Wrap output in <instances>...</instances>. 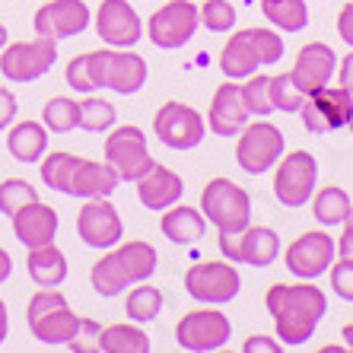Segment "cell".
I'll list each match as a JSON object with an SVG mask.
<instances>
[{
	"mask_svg": "<svg viewBox=\"0 0 353 353\" xmlns=\"http://www.w3.org/2000/svg\"><path fill=\"white\" fill-rule=\"evenodd\" d=\"M264 305L274 319L283 347H303L312 341L319 321L328 312V296L315 287V280H299V283H274L264 296Z\"/></svg>",
	"mask_w": 353,
	"mask_h": 353,
	"instance_id": "obj_1",
	"label": "cell"
},
{
	"mask_svg": "<svg viewBox=\"0 0 353 353\" xmlns=\"http://www.w3.org/2000/svg\"><path fill=\"white\" fill-rule=\"evenodd\" d=\"M26 325L39 344L67 347L77 337L80 315L67 305V296L58 287H39L26 303Z\"/></svg>",
	"mask_w": 353,
	"mask_h": 353,
	"instance_id": "obj_2",
	"label": "cell"
},
{
	"mask_svg": "<svg viewBox=\"0 0 353 353\" xmlns=\"http://www.w3.org/2000/svg\"><path fill=\"white\" fill-rule=\"evenodd\" d=\"M283 51H287L283 39L271 29H242V32H232L230 41L223 45L220 70L226 74V80H245L258 74V67L277 64Z\"/></svg>",
	"mask_w": 353,
	"mask_h": 353,
	"instance_id": "obj_3",
	"label": "cell"
},
{
	"mask_svg": "<svg viewBox=\"0 0 353 353\" xmlns=\"http://www.w3.org/2000/svg\"><path fill=\"white\" fill-rule=\"evenodd\" d=\"M201 210L216 232H242L252 223V194L230 179H210L201 191Z\"/></svg>",
	"mask_w": 353,
	"mask_h": 353,
	"instance_id": "obj_4",
	"label": "cell"
},
{
	"mask_svg": "<svg viewBox=\"0 0 353 353\" xmlns=\"http://www.w3.org/2000/svg\"><path fill=\"white\" fill-rule=\"evenodd\" d=\"M283 150H287L283 131L274 128L268 118H258V121H248L245 128L239 131L236 163H239V169L248 175H264L280 163Z\"/></svg>",
	"mask_w": 353,
	"mask_h": 353,
	"instance_id": "obj_5",
	"label": "cell"
},
{
	"mask_svg": "<svg viewBox=\"0 0 353 353\" xmlns=\"http://www.w3.org/2000/svg\"><path fill=\"white\" fill-rule=\"evenodd\" d=\"M153 134L163 143L165 150H179V153H188V150L201 147L207 137V121L204 115L191 108L188 102H163L153 115Z\"/></svg>",
	"mask_w": 353,
	"mask_h": 353,
	"instance_id": "obj_6",
	"label": "cell"
},
{
	"mask_svg": "<svg viewBox=\"0 0 353 353\" xmlns=\"http://www.w3.org/2000/svg\"><path fill=\"white\" fill-rule=\"evenodd\" d=\"M185 293L201 305H226L232 303L242 290V277H239L232 261H194L185 271Z\"/></svg>",
	"mask_w": 353,
	"mask_h": 353,
	"instance_id": "obj_7",
	"label": "cell"
},
{
	"mask_svg": "<svg viewBox=\"0 0 353 353\" xmlns=\"http://www.w3.org/2000/svg\"><path fill=\"white\" fill-rule=\"evenodd\" d=\"M201 26V10L191 0H169L165 7L153 10L147 19V39L159 51H179L194 39Z\"/></svg>",
	"mask_w": 353,
	"mask_h": 353,
	"instance_id": "obj_8",
	"label": "cell"
},
{
	"mask_svg": "<svg viewBox=\"0 0 353 353\" xmlns=\"http://www.w3.org/2000/svg\"><path fill=\"white\" fill-rule=\"evenodd\" d=\"M58 61V41L35 35L32 41H10L0 51V74L10 83H35Z\"/></svg>",
	"mask_w": 353,
	"mask_h": 353,
	"instance_id": "obj_9",
	"label": "cell"
},
{
	"mask_svg": "<svg viewBox=\"0 0 353 353\" xmlns=\"http://www.w3.org/2000/svg\"><path fill=\"white\" fill-rule=\"evenodd\" d=\"M230 337H232V321L226 312H216V305L185 312L179 319V325H175V341H179L181 350L188 353H214L230 344Z\"/></svg>",
	"mask_w": 353,
	"mask_h": 353,
	"instance_id": "obj_10",
	"label": "cell"
},
{
	"mask_svg": "<svg viewBox=\"0 0 353 353\" xmlns=\"http://www.w3.org/2000/svg\"><path fill=\"white\" fill-rule=\"evenodd\" d=\"M216 248L232 264L271 268L280 258V236L271 226H252L248 223L242 232H216Z\"/></svg>",
	"mask_w": 353,
	"mask_h": 353,
	"instance_id": "obj_11",
	"label": "cell"
},
{
	"mask_svg": "<svg viewBox=\"0 0 353 353\" xmlns=\"http://www.w3.org/2000/svg\"><path fill=\"white\" fill-rule=\"evenodd\" d=\"M315 185H319V163L312 153L293 150L290 157H280L277 172H274V197L280 204L290 210L305 207L315 194Z\"/></svg>",
	"mask_w": 353,
	"mask_h": 353,
	"instance_id": "obj_12",
	"label": "cell"
},
{
	"mask_svg": "<svg viewBox=\"0 0 353 353\" xmlns=\"http://www.w3.org/2000/svg\"><path fill=\"white\" fill-rule=\"evenodd\" d=\"M105 159L115 165V172L121 181H137L153 169V157L147 147V134L140 131L137 124H121L105 134Z\"/></svg>",
	"mask_w": 353,
	"mask_h": 353,
	"instance_id": "obj_13",
	"label": "cell"
},
{
	"mask_svg": "<svg viewBox=\"0 0 353 353\" xmlns=\"http://www.w3.org/2000/svg\"><path fill=\"white\" fill-rule=\"evenodd\" d=\"M353 112V92L344 86H325V90L305 96V105L299 108V121L309 134H331V131H344L350 124Z\"/></svg>",
	"mask_w": 353,
	"mask_h": 353,
	"instance_id": "obj_14",
	"label": "cell"
},
{
	"mask_svg": "<svg viewBox=\"0 0 353 353\" xmlns=\"http://www.w3.org/2000/svg\"><path fill=\"white\" fill-rule=\"evenodd\" d=\"M337 255L334 239L325 230H309L303 236H296L283 252V264L296 280H319L321 274L331 271Z\"/></svg>",
	"mask_w": 353,
	"mask_h": 353,
	"instance_id": "obj_15",
	"label": "cell"
},
{
	"mask_svg": "<svg viewBox=\"0 0 353 353\" xmlns=\"http://www.w3.org/2000/svg\"><path fill=\"white\" fill-rule=\"evenodd\" d=\"M77 236H80L83 245L96 248V252L115 248L124 239V223L121 214L115 210V204L108 197H90L77 210Z\"/></svg>",
	"mask_w": 353,
	"mask_h": 353,
	"instance_id": "obj_16",
	"label": "cell"
},
{
	"mask_svg": "<svg viewBox=\"0 0 353 353\" xmlns=\"http://www.w3.org/2000/svg\"><path fill=\"white\" fill-rule=\"evenodd\" d=\"M92 23V13L83 0H48L45 7L35 10L32 17V29L35 35L51 41H64L83 35Z\"/></svg>",
	"mask_w": 353,
	"mask_h": 353,
	"instance_id": "obj_17",
	"label": "cell"
},
{
	"mask_svg": "<svg viewBox=\"0 0 353 353\" xmlns=\"http://www.w3.org/2000/svg\"><path fill=\"white\" fill-rule=\"evenodd\" d=\"M92 26L108 48H134L143 39V23L128 0H102L96 7Z\"/></svg>",
	"mask_w": 353,
	"mask_h": 353,
	"instance_id": "obj_18",
	"label": "cell"
},
{
	"mask_svg": "<svg viewBox=\"0 0 353 353\" xmlns=\"http://www.w3.org/2000/svg\"><path fill=\"white\" fill-rule=\"evenodd\" d=\"M334 74H337V54L325 41L303 45L299 54H296V64L290 67V80L296 83V90L303 96H312V92L325 90Z\"/></svg>",
	"mask_w": 353,
	"mask_h": 353,
	"instance_id": "obj_19",
	"label": "cell"
},
{
	"mask_svg": "<svg viewBox=\"0 0 353 353\" xmlns=\"http://www.w3.org/2000/svg\"><path fill=\"white\" fill-rule=\"evenodd\" d=\"M252 121L245 102H242V90H239V80L220 83L210 99V108H207V131L216 134V137H239V131Z\"/></svg>",
	"mask_w": 353,
	"mask_h": 353,
	"instance_id": "obj_20",
	"label": "cell"
},
{
	"mask_svg": "<svg viewBox=\"0 0 353 353\" xmlns=\"http://www.w3.org/2000/svg\"><path fill=\"white\" fill-rule=\"evenodd\" d=\"M13 223V236L23 248H41V245H51L54 236H58V210L41 201H29L26 207H19L17 214L10 216Z\"/></svg>",
	"mask_w": 353,
	"mask_h": 353,
	"instance_id": "obj_21",
	"label": "cell"
},
{
	"mask_svg": "<svg viewBox=\"0 0 353 353\" xmlns=\"http://www.w3.org/2000/svg\"><path fill=\"white\" fill-rule=\"evenodd\" d=\"M121 185V175L115 172V165L108 159H77L74 179H70V194L67 197H112Z\"/></svg>",
	"mask_w": 353,
	"mask_h": 353,
	"instance_id": "obj_22",
	"label": "cell"
},
{
	"mask_svg": "<svg viewBox=\"0 0 353 353\" xmlns=\"http://www.w3.org/2000/svg\"><path fill=\"white\" fill-rule=\"evenodd\" d=\"M134 185H137V201L147 207V210H165V207L179 204L181 194H185L181 175L159 163H153V169H150L143 179L134 181Z\"/></svg>",
	"mask_w": 353,
	"mask_h": 353,
	"instance_id": "obj_23",
	"label": "cell"
},
{
	"mask_svg": "<svg viewBox=\"0 0 353 353\" xmlns=\"http://www.w3.org/2000/svg\"><path fill=\"white\" fill-rule=\"evenodd\" d=\"M150 77L147 61L131 48H112L108 54V70H105V90L118 92V96H134L143 90V83Z\"/></svg>",
	"mask_w": 353,
	"mask_h": 353,
	"instance_id": "obj_24",
	"label": "cell"
},
{
	"mask_svg": "<svg viewBox=\"0 0 353 353\" xmlns=\"http://www.w3.org/2000/svg\"><path fill=\"white\" fill-rule=\"evenodd\" d=\"M108 54H112V48L86 51V54L70 58L64 67V83L74 92H83V96H90V92H96V90H105Z\"/></svg>",
	"mask_w": 353,
	"mask_h": 353,
	"instance_id": "obj_25",
	"label": "cell"
},
{
	"mask_svg": "<svg viewBox=\"0 0 353 353\" xmlns=\"http://www.w3.org/2000/svg\"><path fill=\"white\" fill-rule=\"evenodd\" d=\"M7 150L17 163H39L48 153V128L41 121H32V118L13 121L7 128Z\"/></svg>",
	"mask_w": 353,
	"mask_h": 353,
	"instance_id": "obj_26",
	"label": "cell"
},
{
	"mask_svg": "<svg viewBox=\"0 0 353 353\" xmlns=\"http://www.w3.org/2000/svg\"><path fill=\"white\" fill-rule=\"evenodd\" d=\"M159 230L169 242L175 245H194L201 242L207 232V220L197 207H185V204H172L163 210V220H159Z\"/></svg>",
	"mask_w": 353,
	"mask_h": 353,
	"instance_id": "obj_27",
	"label": "cell"
},
{
	"mask_svg": "<svg viewBox=\"0 0 353 353\" xmlns=\"http://www.w3.org/2000/svg\"><path fill=\"white\" fill-rule=\"evenodd\" d=\"M115 258H118V264H121V271L131 287L153 277V274H157V264H159L157 248L150 245V242H143V239H128V242L121 239L115 245Z\"/></svg>",
	"mask_w": 353,
	"mask_h": 353,
	"instance_id": "obj_28",
	"label": "cell"
},
{
	"mask_svg": "<svg viewBox=\"0 0 353 353\" xmlns=\"http://www.w3.org/2000/svg\"><path fill=\"white\" fill-rule=\"evenodd\" d=\"M26 271H29L35 287H61L70 268H67V255L51 242V245H41V248H29Z\"/></svg>",
	"mask_w": 353,
	"mask_h": 353,
	"instance_id": "obj_29",
	"label": "cell"
},
{
	"mask_svg": "<svg viewBox=\"0 0 353 353\" xmlns=\"http://www.w3.org/2000/svg\"><path fill=\"white\" fill-rule=\"evenodd\" d=\"M312 216L319 226L331 230V226H344L353 216V201L341 185H325L312 194Z\"/></svg>",
	"mask_w": 353,
	"mask_h": 353,
	"instance_id": "obj_30",
	"label": "cell"
},
{
	"mask_svg": "<svg viewBox=\"0 0 353 353\" xmlns=\"http://www.w3.org/2000/svg\"><path fill=\"white\" fill-rule=\"evenodd\" d=\"M99 350L105 353H150L153 344H150L147 331L140 328L137 321H118V325H108L99 334Z\"/></svg>",
	"mask_w": 353,
	"mask_h": 353,
	"instance_id": "obj_31",
	"label": "cell"
},
{
	"mask_svg": "<svg viewBox=\"0 0 353 353\" xmlns=\"http://www.w3.org/2000/svg\"><path fill=\"white\" fill-rule=\"evenodd\" d=\"M264 19L280 32H303L309 26V7L305 0H258Z\"/></svg>",
	"mask_w": 353,
	"mask_h": 353,
	"instance_id": "obj_32",
	"label": "cell"
},
{
	"mask_svg": "<svg viewBox=\"0 0 353 353\" xmlns=\"http://www.w3.org/2000/svg\"><path fill=\"white\" fill-rule=\"evenodd\" d=\"M90 283H92V290H96L99 296H105V299L121 296L124 290L131 287V283H128V277H124V271H121V264H118V258H115V248H105V252H102V258L92 264Z\"/></svg>",
	"mask_w": 353,
	"mask_h": 353,
	"instance_id": "obj_33",
	"label": "cell"
},
{
	"mask_svg": "<svg viewBox=\"0 0 353 353\" xmlns=\"http://www.w3.org/2000/svg\"><path fill=\"white\" fill-rule=\"evenodd\" d=\"M77 159L80 157L67 153V150H51V153H45V157L39 159L41 181H45L51 191H58V194H70V179H74Z\"/></svg>",
	"mask_w": 353,
	"mask_h": 353,
	"instance_id": "obj_34",
	"label": "cell"
},
{
	"mask_svg": "<svg viewBox=\"0 0 353 353\" xmlns=\"http://www.w3.org/2000/svg\"><path fill=\"white\" fill-rule=\"evenodd\" d=\"M124 312H128L131 321H137V325L157 321L159 312H163V293H159V287H150V280L134 283V290L124 299Z\"/></svg>",
	"mask_w": 353,
	"mask_h": 353,
	"instance_id": "obj_35",
	"label": "cell"
},
{
	"mask_svg": "<svg viewBox=\"0 0 353 353\" xmlns=\"http://www.w3.org/2000/svg\"><path fill=\"white\" fill-rule=\"evenodd\" d=\"M118 124V108L108 102V99H102V96H86L80 102V131H86V134H108L112 128Z\"/></svg>",
	"mask_w": 353,
	"mask_h": 353,
	"instance_id": "obj_36",
	"label": "cell"
},
{
	"mask_svg": "<svg viewBox=\"0 0 353 353\" xmlns=\"http://www.w3.org/2000/svg\"><path fill=\"white\" fill-rule=\"evenodd\" d=\"M41 124L48 134H70L80 124V102L70 96H51L41 108Z\"/></svg>",
	"mask_w": 353,
	"mask_h": 353,
	"instance_id": "obj_37",
	"label": "cell"
},
{
	"mask_svg": "<svg viewBox=\"0 0 353 353\" xmlns=\"http://www.w3.org/2000/svg\"><path fill=\"white\" fill-rule=\"evenodd\" d=\"M242 90V102H245L248 115L252 118H268L274 115V102H271V77L252 74L245 77V83H239Z\"/></svg>",
	"mask_w": 353,
	"mask_h": 353,
	"instance_id": "obj_38",
	"label": "cell"
},
{
	"mask_svg": "<svg viewBox=\"0 0 353 353\" xmlns=\"http://www.w3.org/2000/svg\"><path fill=\"white\" fill-rule=\"evenodd\" d=\"M29 201H39V191H35L32 181H26V179L0 181V214L3 216H13L19 207H26Z\"/></svg>",
	"mask_w": 353,
	"mask_h": 353,
	"instance_id": "obj_39",
	"label": "cell"
},
{
	"mask_svg": "<svg viewBox=\"0 0 353 353\" xmlns=\"http://www.w3.org/2000/svg\"><path fill=\"white\" fill-rule=\"evenodd\" d=\"M271 102H274V112H287V115H299V108L305 105V96L290 80V70L271 77Z\"/></svg>",
	"mask_w": 353,
	"mask_h": 353,
	"instance_id": "obj_40",
	"label": "cell"
},
{
	"mask_svg": "<svg viewBox=\"0 0 353 353\" xmlns=\"http://www.w3.org/2000/svg\"><path fill=\"white\" fill-rule=\"evenodd\" d=\"M197 10H201V26L207 32H230L236 26V7L230 0H207L204 7Z\"/></svg>",
	"mask_w": 353,
	"mask_h": 353,
	"instance_id": "obj_41",
	"label": "cell"
},
{
	"mask_svg": "<svg viewBox=\"0 0 353 353\" xmlns=\"http://www.w3.org/2000/svg\"><path fill=\"white\" fill-rule=\"evenodd\" d=\"M331 290H334L337 299L353 303V261L341 258V261L331 264Z\"/></svg>",
	"mask_w": 353,
	"mask_h": 353,
	"instance_id": "obj_42",
	"label": "cell"
},
{
	"mask_svg": "<svg viewBox=\"0 0 353 353\" xmlns=\"http://www.w3.org/2000/svg\"><path fill=\"white\" fill-rule=\"evenodd\" d=\"M99 334H102V325L92 319H80V328H77V337L70 341V350L77 353H96L99 350Z\"/></svg>",
	"mask_w": 353,
	"mask_h": 353,
	"instance_id": "obj_43",
	"label": "cell"
},
{
	"mask_svg": "<svg viewBox=\"0 0 353 353\" xmlns=\"http://www.w3.org/2000/svg\"><path fill=\"white\" fill-rule=\"evenodd\" d=\"M17 96H13V90H7V86H0V131H7L10 124L17 121Z\"/></svg>",
	"mask_w": 353,
	"mask_h": 353,
	"instance_id": "obj_44",
	"label": "cell"
},
{
	"mask_svg": "<svg viewBox=\"0 0 353 353\" xmlns=\"http://www.w3.org/2000/svg\"><path fill=\"white\" fill-rule=\"evenodd\" d=\"M242 350L245 353H280L283 350V344L274 341V337H268V334H252L245 344H242Z\"/></svg>",
	"mask_w": 353,
	"mask_h": 353,
	"instance_id": "obj_45",
	"label": "cell"
},
{
	"mask_svg": "<svg viewBox=\"0 0 353 353\" xmlns=\"http://www.w3.org/2000/svg\"><path fill=\"white\" fill-rule=\"evenodd\" d=\"M337 35H341V39L353 48V0L350 3H344L341 13H337Z\"/></svg>",
	"mask_w": 353,
	"mask_h": 353,
	"instance_id": "obj_46",
	"label": "cell"
},
{
	"mask_svg": "<svg viewBox=\"0 0 353 353\" xmlns=\"http://www.w3.org/2000/svg\"><path fill=\"white\" fill-rule=\"evenodd\" d=\"M334 245H337V255L347 258V261H353V216L341 226V239H337Z\"/></svg>",
	"mask_w": 353,
	"mask_h": 353,
	"instance_id": "obj_47",
	"label": "cell"
},
{
	"mask_svg": "<svg viewBox=\"0 0 353 353\" xmlns=\"http://www.w3.org/2000/svg\"><path fill=\"white\" fill-rule=\"evenodd\" d=\"M337 83L353 92V48H350V54H344L341 64H337Z\"/></svg>",
	"mask_w": 353,
	"mask_h": 353,
	"instance_id": "obj_48",
	"label": "cell"
},
{
	"mask_svg": "<svg viewBox=\"0 0 353 353\" xmlns=\"http://www.w3.org/2000/svg\"><path fill=\"white\" fill-rule=\"evenodd\" d=\"M10 274H13V258H10L7 248H0V283H7Z\"/></svg>",
	"mask_w": 353,
	"mask_h": 353,
	"instance_id": "obj_49",
	"label": "cell"
},
{
	"mask_svg": "<svg viewBox=\"0 0 353 353\" xmlns=\"http://www.w3.org/2000/svg\"><path fill=\"white\" fill-rule=\"evenodd\" d=\"M7 331H10V312H7V303L0 299V347L7 341Z\"/></svg>",
	"mask_w": 353,
	"mask_h": 353,
	"instance_id": "obj_50",
	"label": "cell"
},
{
	"mask_svg": "<svg viewBox=\"0 0 353 353\" xmlns=\"http://www.w3.org/2000/svg\"><path fill=\"white\" fill-rule=\"evenodd\" d=\"M341 337H344V347H347V350H353V321L341 328Z\"/></svg>",
	"mask_w": 353,
	"mask_h": 353,
	"instance_id": "obj_51",
	"label": "cell"
},
{
	"mask_svg": "<svg viewBox=\"0 0 353 353\" xmlns=\"http://www.w3.org/2000/svg\"><path fill=\"white\" fill-rule=\"evenodd\" d=\"M7 45H10V32H7V26L0 23V51L7 48Z\"/></svg>",
	"mask_w": 353,
	"mask_h": 353,
	"instance_id": "obj_52",
	"label": "cell"
},
{
	"mask_svg": "<svg viewBox=\"0 0 353 353\" xmlns=\"http://www.w3.org/2000/svg\"><path fill=\"white\" fill-rule=\"evenodd\" d=\"M347 131H350V134H353V112H350V124H347Z\"/></svg>",
	"mask_w": 353,
	"mask_h": 353,
	"instance_id": "obj_53",
	"label": "cell"
}]
</instances>
